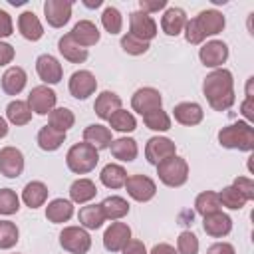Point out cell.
<instances>
[{"label":"cell","instance_id":"1","mask_svg":"<svg viewBox=\"0 0 254 254\" xmlns=\"http://www.w3.org/2000/svg\"><path fill=\"white\" fill-rule=\"evenodd\" d=\"M202 93L214 111H226L234 105V77L226 67L212 69L202 81Z\"/></svg>","mask_w":254,"mask_h":254},{"label":"cell","instance_id":"2","mask_svg":"<svg viewBox=\"0 0 254 254\" xmlns=\"http://www.w3.org/2000/svg\"><path fill=\"white\" fill-rule=\"evenodd\" d=\"M218 143L224 149L252 151L254 149V127L248 121H236L218 131Z\"/></svg>","mask_w":254,"mask_h":254},{"label":"cell","instance_id":"3","mask_svg":"<svg viewBox=\"0 0 254 254\" xmlns=\"http://www.w3.org/2000/svg\"><path fill=\"white\" fill-rule=\"evenodd\" d=\"M99 163V151L91 147L89 143H75L65 153V165L75 175H87L91 173Z\"/></svg>","mask_w":254,"mask_h":254},{"label":"cell","instance_id":"4","mask_svg":"<svg viewBox=\"0 0 254 254\" xmlns=\"http://www.w3.org/2000/svg\"><path fill=\"white\" fill-rule=\"evenodd\" d=\"M157 175H159V181L171 189L183 187L189 181V163L183 157L173 155L157 165Z\"/></svg>","mask_w":254,"mask_h":254},{"label":"cell","instance_id":"5","mask_svg":"<svg viewBox=\"0 0 254 254\" xmlns=\"http://www.w3.org/2000/svg\"><path fill=\"white\" fill-rule=\"evenodd\" d=\"M60 246L69 254H87L91 248V236L83 226H65L60 232Z\"/></svg>","mask_w":254,"mask_h":254},{"label":"cell","instance_id":"6","mask_svg":"<svg viewBox=\"0 0 254 254\" xmlns=\"http://www.w3.org/2000/svg\"><path fill=\"white\" fill-rule=\"evenodd\" d=\"M127 194L137 202H147L157 194V185L147 175H131L125 181Z\"/></svg>","mask_w":254,"mask_h":254},{"label":"cell","instance_id":"7","mask_svg":"<svg viewBox=\"0 0 254 254\" xmlns=\"http://www.w3.org/2000/svg\"><path fill=\"white\" fill-rule=\"evenodd\" d=\"M56 101H58V95L48 85H36L28 95V105L36 115H50V111L56 107Z\"/></svg>","mask_w":254,"mask_h":254},{"label":"cell","instance_id":"8","mask_svg":"<svg viewBox=\"0 0 254 254\" xmlns=\"http://www.w3.org/2000/svg\"><path fill=\"white\" fill-rule=\"evenodd\" d=\"M177 155V145L169 139V137H161V135H155L147 141L145 145V159L151 163V165H159L161 161L169 159Z\"/></svg>","mask_w":254,"mask_h":254},{"label":"cell","instance_id":"9","mask_svg":"<svg viewBox=\"0 0 254 254\" xmlns=\"http://www.w3.org/2000/svg\"><path fill=\"white\" fill-rule=\"evenodd\" d=\"M67 87H69L71 97L83 101V99H87L89 95L95 93V89H97V79H95V75H93L91 71L79 69V71H73V73L69 75Z\"/></svg>","mask_w":254,"mask_h":254},{"label":"cell","instance_id":"10","mask_svg":"<svg viewBox=\"0 0 254 254\" xmlns=\"http://www.w3.org/2000/svg\"><path fill=\"white\" fill-rule=\"evenodd\" d=\"M161 105H163V95L155 87H139L131 97V107L139 115H147L149 111L161 109Z\"/></svg>","mask_w":254,"mask_h":254},{"label":"cell","instance_id":"11","mask_svg":"<svg viewBox=\"0 0 254 254\" xmlns=\"http://www.w3.org/2000/svg\"><path fill=\"white\" fill-rule=\"evenodd\" d=\"M129 34H133L143 42H151L157 36V22L153 20V16L135 10L129 14Z\"/></svg>","mask_w":254,"mask_h":254},{"label":"cell","instance_id":"12","mask_svg":"<svg viewBox=\"0 0 254 254\" xmlns=\"http://www.w3.org/2000/svg\"><path fill=\"white\" fill-rule=\"evenodd\" d=\"M198 58L204 67L218 69L228 60V46L222 40H210V42L202 44V48L198 50Z\"/></svg>","mask_w":254,"mask_h":254},{"label":"cell","instance_id":"13","mask_svg":"<svg viewBox=\"0 0 254 254\" xmlns=\"http://www.w3.org/2000/svg\"><path fill=\"white\" fill-rule=\"evenodd\" d=\"M129 240H131V228L125 222L113 220L103 232V246L109 252H121Z\"/></svg>","mask_w":254,"mask_h":254},{"label":"cell","instance_id":"14","mask_svg":"<svg viewBox=\"0 0 254 254\" xmlns=\"http://www.w3.org/2000/svg\"><path fill=\"white\" fill-rule=\"evenodd\" d=\"M24 171V153L18 147L0 149V173L8 179H18Z\"/></svg>","mask_w":254,"mask_h":254},{"label":"cell","instance_id":"15","mask_svg":"<svg viewBox=\"0 0 254 254\" xmlns=\"http://www.w3.org/2000/svg\"><path fill=\"white\" fill-rule=\"evenodd\" d=\"M44 16L52 28H62L71 18V2L65 0H46L44 2Z\"/></svg>","mask_w":254,"mask_h":254},{"label":"cell","instance_id":"16","mask_svg":"<svg viewBox=\"0 0 254 254\" xmlns=\"http://www.w3.org/2000/svg\"><path fill=\"white\" fill-rule=\"evenodd\" d=\"M36 71L40 75V79L48 85H54V83H60L62 77H64V69H62V64L52 56V54H42L38 56L36 60Z\"/></svg>","mask_w":254,"mask_h":254},{"label":"cell","instance_id":"17","mask_svg":"<svg viewBox=\"0 0 254 254\" xmlns=\"http://www.w3.org/2000/svg\"><path fill=\"white\" fill-rule=\"evenodd\" d=\"M202 230L208 236H212V238H222V236L230 234V230H232V218L226 212H222V210L212 212V214H206V216H202Z\"/></svg>","mask_w":254,"mask_h":254},{"label":"cell","instance_id":"18","mask_svg":"<svg viewBox=\"0 0 254 254\" xmlns=\"http://www.w3.org/2000/svg\"><path fill=\"white\" fill-rule=\"evenodd\" d=\"M194 18H196V22H198V26H200L204 38H206V36H216V34H220V32L224 30V26H226L224 14L218 12V10H214V8L200 10L198 16H194Z\"/></svg>","mask_w":254,"mask_h":254},{"label":"cell","instance_id":"19","mask_svg":"<svg viewBox=\"0 0 254 254\" xmlns=\"http://www.w3.org/2000/svg\"><path fill=\"white\" fill-rule=\"evenodd\" d=\"M26 81H28V75L20 65H10L0 77V85H2V91L6 95L22 93V89L26 87Z\"/></svg>","mask_w":254,"mask_h":254},{"label":"cell","instance_id":"20","mask_svg":"<svg viewBox=\"0 0 254 254\" xmlns=\"http://www.w3.org/2000/svg\"><path fill=\"white\" fill-rule=\"evenodd\" d=\"M173 115H175V121L181 123V125H187V127H194L202 121L204 117V111L198 103L194 101H183V103H177L175 109H173Z\"/></svg>","mask_w":254,"mask_h":254},{"label":"cell","instance_id":"21","mask_svg":"<svg viewBox=\"0 0 254 254\" xmlns=\"http://www.w3.org/2000/svg\"><path fill=\"white\" fill-rule=\"evenodd\" d=\"M69 36H71L81 48H85V50H87L89 46H95V44L99 42V38H101L97 26H95L91 20H79V22L73 26V30L69 32Z\"/></svg>","mask_w":254,"mask_h":254},{"label":"cell","instance_id":"22","mask_svg":"<svg viewBox=\"0 0 254 254\" xmlns=\"http://www.w3.org/2000/svg\"><path fill=\"white\" fill-rule=\"evenodd\" d=\"M83 141L89 143L91 147H95L97 151L109 149L113 137H111V129L101 125V123H91L83 129Z\"/></svg>","mask_w":254,"mask_h":254},{"label":"cell","instance_id":"23","mask_svg":"<svg viewBox=\"0 0 254 254\" xmlns=\"http://www.w3.org/2000/svg\"><path fill=\"white\" fill-rule=\"evenodd\" d=\"M185 24H187V14L183 8H177V6L167 8L161 18V30L167 36H179L185 30Z\"/></svg>","mask_w":254,"mask_h":254},{"label":"cell","instance_id":"24","mask_svg":"<svg viewBox=\"0 0 254 254\" xmlns=\"http://www.w3.org/2000/svg\"><path fill=\"white\" fill-rule=\"evenodd\" d=\"M18 30H20L22 38H26L30 42H38L44 36V26L32 10H26L18 16Z\"/></svg>","mask_w":254,"mask_h":254},{"label":"cell","instance_id":"25","mask_svg":"<svg viewBox=\"0 0 254 254\" xmlns=\"http://www.w3.org/2000/svg\"><path fill=\"white\" fill-rule=\"evenodd\" d=\"M58 50L64 56V60H67L69 64H83L87 60V50L81 48L69 34H64L58 40Z\"/></svg>","mask_w":254,"mask_h":254},{"label":"cell","instance_id":"26","mask_svg":"<svg viewBox=\"0 0 254 254\" xmlns=\"http://www.w3.org/2000/svg\"><path fill=\"white\" fill-rule=\"evenodd\" d=\"M117 109H121V97L115 93V91H101L97 97H95V103H93V111L99 119H109Z\"/></svg>","mask_w":254,"mask_h":254},{"label":"cell","instance_id":"27","mask_svg":"<svg viewBox=\"0 0 254 254\" xmlns=\"http://www.w3.org/2000/svg\"><path fill=\"white\" fill-rule=\"evenodd\" d=\"M73 216V202L67 198H54L46 206V218L54 224H64Z\"/></svg>","mask_w":254,"mask_h":254},{"label":"cell","instance_id":"28","mask_svg":"<svg viewBox=\"0 0 254 254\" xmlns=\"http://www.w3.org/2000/svg\"><path fill=\"white\" fill-rule=\"evenodd\" d=\"M48 187L42 181H30L22 190V200L30 208H40L48 200Z\"/></svg>","mask_w":254,"mask_h":254},{"label":"cell","instance_id":"29","mask_svg":"<svg viewBox=\"0 0 254 254\" xmlns=\"http://www.w3.org/2000/svg\"><path fill=\"white\" fill-rule=\"evenodd\" d=\"M77 220H79V226H83L85 230H97V228L103 226V222L107 218L103 214L101 204H85V206L79 208Z\"/></svg>","mask_w":254,"mask_h":254},{"label":"cell","instance_id":"30","mask_svg":"<svg viewBox=\"0 0 254 254\" xmlns=\"http://www.w3.org/2000/svg\"><path fill=\"white\" fill-rule=\"evenodd\" d=\"M109 151L115 159L123 161V163H131L137 159V153H139V147H137V141L131 139V137H119V139H113L111 145H109Z\"/></svg>","mask_w":254,"mask_h":254},{"label":"cell","instance_id":"31","mask_svg":"<svg viewBox=\"0 0 254 254\" xmlns=\"http://www.w3.org/2000/svg\"><path fill=\"white\" fill-rule=\"evenodd\" d=\"M95 194H97V187L89 179H77L69 187V198H71V202H77V204L89 202Z\"/></svg>","mask_w":254,"mask_h":254},{"label":"cell","instance_id":"32","mask_svg":"<svg viewBox=\"0 0 254 254\" xmlns=\"http://www.w3.org/2000/svg\"><path fill=\"white\" fill-rule=\"evenodd\" d=\"M36 141H38V147H40L42 151H58V149L64 145V141H65V133L56 131V129L50 127V125H44V127L38 131Z\"/></svg>","mask_w":254,"mask_h":254},{"label":"cell","instance_id":"33","mask_svg":"<svg viewBox=\"0 0 254 254\" xmlns=\"http://www.w3.org/2000/svg\"><path fill=\"white\" fill-rule=\"evenodd\" d=\"M6 119L12 125H28L32 121V109L28 105V101L22 99H14L6 105Z\"/></svg>","mask_w":254,"mask_h":254},{"label":"cell","instance_id":"34","mask_svg":"<svg viewBox=\"0 0 254 254\" xmlns=\"http://www.w3.org/2000/svg\"><path fill=\"white\" fill-rule=\"evenodd\" d=\"M101 183L107 187V189H121L125 187V181H127V171L117 165V163H109L101 169V175H99Z\"/></svg>","mask_w":254,"mask_h":254},{"label":"cell","instance_id":"35","mask_svg":"<svg viewBox=\"0 0 254 254\" xmlns=\"http://www.w3.org/2000/svg\"><path fill=\"white\" fill-rule=\"evenodd\" d=\"M101 208H103V214L107 220H121L123 216L129 214V202L123 198V196H107L103 202H99Z\"/></svg>","mask_w":254,"mask_h":254},{"label":"cell","instance_id":"36","mask_svg":"<svg viewBox=\"0 0 254 254\" xmlns=\"http://www.w3.org/2000/svg\"><path fill=\"white\" fill-rule=\"evenodd\" d=\"M73 123H75V115L67 107H54L50 111V115H48V125L54 127L56 131H62V133H65L67 129H71Z\"/></svg>","mask_w":254,"mask_h":254},{"label":"cell","instance_id":"37","mask_svg":"<svg viewBox=\"0 0 254 254\" xmlns=\"http://www.w3.org/2000/svg\"><path fill=\"white\" fill-rule=\"evenodd\" d=\"M194 210H196L200 216L218 212V210H220L218 192H214V190H202V192L194 198Z\"/></svg>","mask_w":254,"mask_h":254},{"label":"cell","instance_id":"38","mask_svg":"<svg viewBox=\"0 0 254 254\" xmlns=\"http://www.w3.org/2000/svg\"><path fill=\"white\" fill-rule=\"evenodd\" d=\"M109 127L113 131H119V133H131L137 129V119L133 113L125 111V109H117L109 119Z\"/></svg>","mask_w":254,"mask_h":254},{"label":"cell","instance_id":"39","mask_svg":"<svg viewBox=\"0 0 254 254\" xmlns=\"http://www.w3.org/2000/svg\"><path fill=\"white\" fill-rule=\"evenodd\" d=\"M143 123L147 125V129L159 131V133L171 129V117H169L167 111H163V107L161 109H155V111H149L147 115H143Z\"/></svg>","mask_w":254,"mask_h":254},{"label":"cell","instance_id":"40","mask_svg":"<svg viewBox=\"0 0 254 254\" xmlns=\"http://www.w3.org/2000/svg\"><path fill=\"white\" fill-rule=\"evenodd\" d=\"M20 230L12 220H0V250H10L18 244Z\"/></svg>","mask_w":254,"mask_h":254},{"label":"cell","instance_id":"41","mask_svg":"<svg viewBox=\"0 0 254 254\" xmlns=\"http://www.w3.org/2000/svg\"><path fill=\"white\" fill-rule=\"evenodd\" d=\"M101 24L105 28V32H109L111 36L119 34L123 28V16L115 6H105L103 14H101Z\"/></svg>","mask_w":254,"mask_h":254},{"label":"cell","instance_id":"42","mask_svg":"<svg viewBox=\"0 0 254 254\" xmlns=\"http://www.w3.org/2000/svg\"><path fill=\"white\" fill-rule=\"evenodd\" d=\"M218 200H220V206H226L230 210H240L248 200L230 185V187H224L220 192H218Z\"/></svg>","mask_w":254,"mask_h":254},{"label":"cell","instance_id":"43","mask_svg":"<svg viewBox=\"0 0 254 254\" xmlns=\"http://www.w3.org/2000/svg\"><path fill=\"white\" fill-rule=\"evenodd\" d=\"M20 210V198L12 189H0V214L10 216Z\"/></svg>","mask_w":254,"mask_h":254},{"label":"cell","instance_id":"44","mask_svg":"<svg viewBox=\"0 0 254 254\" xmlns=\"http://www.w3.org/2000/svg\"><path fill=\"white\" fill-rule=\"evenodd\" d=\"M121 48L129 56H143V54L149 52L151 46H149V42H143V40H139V38H135L133 34L127 32L125 36H121Z\"/></svg>","mask_w":254,"mask_h":254},{"label":"cell","instance_id":"45","mask_svg":"<svg viewBox=\"0 0 254 254\" xmlns=\"http://www.w3.org/2000/svg\"><path fill=\"white\" fill-rule=\"evenodd\" d=\"M177 252L179 254H198V238L190 230H183L177 238Z\"/></svg>","mask_w":254,"mask_h":254},{"label":"cell","instance_id":"46","mask_svg":"<svg viewBox=\"0 0 254 254\" xmlns=\"http://www.w3.org/2000/svg\"><path fill=\"white\" fill-rule=\"evenodd\" d=\"M183 32H185V40H187L189 44H192V46H198V44H202V42L206 40L204 34H202V30H200V26H198V22H196V18L187 20Z\"/></svg>","mask_w":254,"mask_h":254},{"label":"cell","instance_id":"47","mask_svg":"<svg viewBox=\"0 0 254 254\" xmlns=\"http://www.w3.org/2000/svg\"><path fill=\"white\" fill-rule=\"evenodd\" d=\"M232 187H234L246 200H252V198H254V183H252V179H248V177H236L234 183H232Z\"/></svg>","mask_w":254,"mask_h":254},{"label":"cell","instance_id":"48","mask_svg":"<svg viewBox=\"0 0 254 254\" xmlns=\"http://www.w3.org/2000/svg\"><path fill=\"white\" fill-rule=\"evenodd\" d=\"M167 8V0H139V10L145 12V14H153V12H159Z\"/></svg>","mask_w":254,"mask_h":254},{"label":"cell","instance_id":"49","mask_svg":"<svg viewBox=\"0 0 254 254\" xmlns=\"http://www.w3.org/2000/svg\"><path fill=\"white\" fill-rule=\"evenodd\" d=\"M14 32V24H12V18L6 10H0V38H8L12 36Z\"/></svg>","mask_w":254,"mask_h":254},{"label":"cell","instance_id":"50","mask_svg":"<svg viewBox=\"0 0 254 254\" xmlns=\"http://www.w3.org/2000/svg\"><path fill=\"white\" fill-rule=\"evenodd\" d=\"M14 56H16L14 46H10L8 42H2L0 40V65H8L14 60Z\"/></svg>","mask_w":254,"mask_h":254},{"label":"cell","instance_id":"51","mask_svg":"<svg viewBox=\"0 0 254 254\" xmlns=\"http://www.w3.org/2000/svg\"><path fill=\"white\" fill-rule=\"evenodd\" d=\"M121 254H149V252H147V248H145V244L141 240H133L131 238L125 244V248L121 250Z\"/></svg>","mask_w":254,"mask_h":254},{"label":"cell","instance_id":"52","mask_svg":"<svg viewBox=\"0 0 254 254\" xmlns=\"http://www.w3.org/2000/svg\"><path fill=\"white\" fill-rule=\"evenodd\" d=\"M206 254H236V250L228 242H214L212 246H208Z\"/></svg>","mask_w":254,"mask_h":254},{"label":"cell","instance_id":"53","mask_svg":"<svg viewBox=\"0 0 254 254\" xmlns=\"http://www.w3.org/2000/svg\"><path fill=\"white\" fill-rule=\"evenodd\" d=\"M149 254H179V252L175 250V246H171L167 242H161V244H155Z\"/></svg>","mask_w":254,"mask_h":254},{"label":"cell","instance_id":"54","mask_svg":"<svg viewBox=\"0 0 254 254\" xmlns=\"http://www.w3.org/2000/svg\"><path fill=\"white\" fill-rule=\"evenodd\" d=\"M240 111H242V115L248 119V123L254 119V111H252V97H246V99L242 101V105H240Z\"/></svg>","mask_w":254,"mask_h":254},{"label":"cell","instance_id":"55","mask_svg":"<svg viewBox=\"0 0 254 254\" xmlns=\"http://www.w3.org/2000/svg\"><path fill=\"white\" fill-rule=\"evenodd\" d=\"M8 135V121L0 115V139H4Z\"/></svg>","mask_w":254,"mask_h":254},{"label":"cell","instance_id":"56","mask_svg":"<svg viewBox=\"0 0 254 254\" xmlns=\"http://www.w3.org/2000/svg\"><path fill=\"white\" fill-rule=\"evenodd\" d=\"M83 4H85V6H87V8H99V6H101V4H103V2H101V0H95V2H87V0H85V2H83Z\"/></svg>","mask_w":254,"mask_h":254}]
</instances>
